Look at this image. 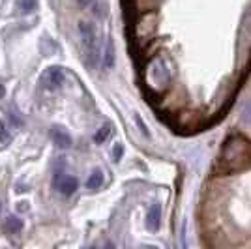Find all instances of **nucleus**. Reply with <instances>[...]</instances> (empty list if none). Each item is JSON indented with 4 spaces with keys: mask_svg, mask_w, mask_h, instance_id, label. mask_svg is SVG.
Instances as JSON below:
<instances>
[{
    "mask_svg": "<svg viewBox=\"0 0 251 249\" xmlns=\"http://www.w3.org/2000/svg\"><path fill=\"white\" fill-rule=\"evenodd\" d=\"M251 165V143L242 135H232L225 141L220 156V169L223 173H234Z\"/></svg>",
    "mask_w": 251,
    "mask_h": 249,
    "instance_id": "1",
    "label": "nucleus"
},
{
    "mask_svg": "<svg viewBox=\"0 0 251 249\" xmlns=\"http://www.w3.org/2000/svg\"><path fill=\"white\" fill-rule=\"evenodd\" d=\"M52 184H54V187L62 193V195H74L75 191H77V187H79V184H77V178L74 176H68V174H64V173H60V171H56L54 173V180H52Z\"/></svg>",
    "mask_w": 251,
    "mask_h": 249,
    "instance_id": "2",
    "label": "nucleus"
},
{
    "mask_svg": "<svg viewBox=\"0 0 251 249\" xmlns=\"http://www.w3.org/2000/svg\"><path fill=\"white\" fill-rule=\"evenodd\" d=\"M79 34H81V42L86 47L88 54H94L98 51V43H96V30L90 23L81 21L79 23Z\"/></svg>",
    "mask_w": 251,
    "mask_h": 249,
    "instance_id": "3",
    "label": "nucleus"
},
{
    "mask_svg": "<svg viewBox=\"0 0 251 249\" xmlns=\"http://www.w3.org/2000/svg\"><path fill=\"white\" fill-rule=\"evenodd\" d=\"M42 83L47 86V88H58L60 84L64 83V72L62 68H58V66H51V68H47L42 75Z\"/></svg>",
    "mask_w": 251,
    "mask_h": 249,
    "instance_id": "4",
    "label": "nucleus"
},
{
    "mask_svg": "<svg viewBox=\"0 0 251 249\" xmlns=\"http://www.w3.org/2000/svg\"><path fill=\"white\" fill-rule=\"evenodd\" d=\"M51 139L58 148H70L72 146V137H70V133H66L60 127H52Z\"/></svg>",
    "mask_w": 251,
    "mask_h": 249,
    "instance_id": "5",
    "label": "nucleus"
},
{
    "mask_svg": "<svg viewBox=\"0 0 251 249\" xmlns=\"http://www.w3.org/2000/svg\"><path fill=\"white\" fill-rule=\"evenodd\" d=\"M159 219H161V206L156 202V204H152L150 210H148L147 227L150 228V230H157V227H159Z\"/></svg>",
    "mask_w": 251,
    "mask_h": 249,
    "instance_id": "6",
    "label": "nucleus"
},
{
    "mask_svg": "<svg viewBox=\"0 0 251 249\" xmlns=\"http://www.w3.org/2000/svg\"><path fill=\"white\" fill-rule=\"evenodd\" d=\"M101 184H103V173H101L100 169H98V171H92V174L86 180V187H88V189H98V187H101Z\"/></svg>",
    "mask_w": 251,
    "mask_h": 249,
    "instance_id": "7",
    "label": "nucleus"
},
{
    "mask_svg": "<svg viewBox=\"0 0 251 249\" xmlns=\"http://www.w3.org/2000/svg\"><path fill=\"white\" fill-rule=\"evenodd\" d=\"M115 62V49H113V40L109 38L107 43H105V60H103V66L105 68H111Z\"/></svg>",
    "mask_w": 251,
    "mask_h": 249,
    "instance_id": "8",
    "label": "nucleus"
},
{
    "mask_svg": "<svg viewBox=\"0 0 251 249\" xmlns=\"http://www.w3.org/2000/svg\"><path fill=\"white\" fill-rule=\"evenodd\" d=\"M4 228H6L8 232H19V230L23 228V221L11 216V218L6 219V225H4Z\"/></svg>",
    "mask_w": 251,
    "mask_h": 249,
    "instance_id": "9",
    "label": "nucleus"
},
{
    "mask_svg": "<svg viewBox=\"0 0 251 249\" xmlns=\"http://www.w3.org/2000/svg\"><path fill=\"white\" fill-rule=\"evenodd\" d=\"M11 141V135L8 133V127L4 122H0V145H6Z\"/></svg>",
    "mask_w": 251,
    "mask_h": 249,
    "instance_id": "10",
    "label": "nucleus"
},
{
    "mask_svg": "<svg viewBox=\"0 0 251 249\" xmlns=\"http://www.w3.org/2000/svg\"><path fill=\"white\" fill-rule=\"evenodd\" d=\"M19 2H21L23 13H30L36 10V0H19Z\"/></svg>",
    "mask_w": 251,
    "mask_h": 249,
    "instance_id": "11",
    "label": "nucleus"
},
{
    "mask_svg": "<svg viewBox=\"0 0 251 249\" xmlns=\"http://www.w3.org/2000/svg\"><path fill=\"white\" fill-rule=\"evenodd\" d=\"M109 133H111V125L105 124L103 127L100 129V133H98V135H94V141H96V143H101V141H103V139L109 135Z\"/></svg>",
    "mask_w": 251,
    "mask_h": 249,
    "instance_id": "12",
    "label": "nucleus"
},
{
    "mask_svg": "<svg viewBox=\"0 0 251 249\" xmlns=\"http://www.w3.org/2000/svg\"><path fill=\"white\" fill-rule=\"evenodd\" d=\"M244 118H246L248 122H251V101L244 107Z\"/></svg>",
    "mask_w": 251,
    "mask_h": 249,
    "instance_id": "13",
    "label": "nucleus"
},
{
    "mask_svg": "<svg viewBox=\"0 0 251 249\" xmlns=\"http://www.w3.org/2000/svg\"><path fill=\"white\" fill-rule=\"evenodd\" d=\"M135 122H137V125H139V127H141V129H143V133H145V135H148V129H147V125H145V122H143V120H141V118H139V116H135Z\"/></svg>",
    "mask_w": 251,
    "mask_h": 249,
    "instance_id": "14",
    "label": "nucleus"
},
{
    "mask_svg": "<svg viewBox=\"0 0 251 249\" xmlns=\"http://www.w3.org/2000/svg\"><path fill=\"white\" fill-rule=\"evenodd\" d=\"M120 152H122V148H120V146H116V150H115V157H116V159L120 157Z\"/></svg>",
    "mask_w": 251,
    "mask_h": 249,
    "instance_id": "15",
    "label": "nucleus"
},
{
    "mask_svg": "<svg viewBox=\"0 0 251 249\" xmlns=\"http://www.w3.org/2000/svg\"><path fill=\"white\" fill-rule=\"evenodd\" d=\"M2 94H4V90H2V88H0V96H2Z\"/></svg>",
    "mask_w": 251,
    "mask_h": 249,
    "instance_id": "16",
    "label": "nucleus"
}]
</instances>
